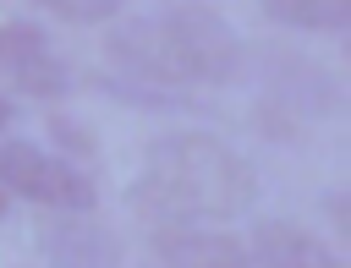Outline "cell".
Returning <instances> with one entry per match:
<instances>
[{"instance_id": "1", "label": "cell", "mask_w": 351, "mask_h": 268, "mask_svg": "<svg viewBox=\"0 0 351 268\" xmlns=\"http://www.w3.org/2000/svg\"><path fill=\"white\" fill-rule=\"evenodd\" d=\"M126 202L154 224H225L252 213L258 202V170L230 142L208 131H165L126 191Z\"/></svg>"}, {"instance_id": "2", "label": "cell", "mask_w": 351, "mask_h": 268, "mask_svg": "<svg viewBox=\"0 0 351 268\" xmlns=\"http://www.w3.org/2000/svg\"><path fill=\"white\" fill-rule=\"evenodd\" d=\"M110 60L159 88H219L241 66V33L208 5H159L110 33Z\"/></svg>"}, {"instance_id": "3", "label": "cell", "mask_w": 351, "mask_h": 268, "mask_svg": "<svg viewBox=\"0 0 351 268\" xmlns=\"http://www.w3.org/2000/svg\"><path fill=\"white\" fill-rule=\"evenodd\" d=\"M0 186H5V197L38 202L55 213H93L99 208L93 175H82V164H71L27 137H0Z\"/></svg>"}, {"instance_id": "4", "label": "cell", "mask_w": 351, "mask_h": 268, "mask_svg": "<svg viewBox=\"0 0 351 268\" xmlns=\"http://www.w3.org/2000/svg\"><path fill=\"white\" fill-rule=\"evenodd\" d=\"M0 77L33 98H60L71 88L66 60L49 49V38L27 22H0Z\"/></svg>"}, {"instance_id": "5", "label": "cell", "mask_w": 351, "mask_h": 268, "mask_svg": "<svg viewBox=\"0 0 351 268\" xmlns=\"http://www.w3.org/2000/svg\"><path fill=\"white\" fill-rule=\"evenodd\" d=\"M154 252L165 268H252V252L208 224H165L154 230Z\"/></svg>"}, {"instance_id": "6", "label": "cell", "mask_w": 351, "mask_h": 268, "mask_svg": "<svg viewBox=\"0 0 351 268\" xmlns=\"http://www.w3.org/2000/svg\"><path fill=\"white\" fill-rule=\"evenodd\" d=\"M38 246L49 257V268H115L121 263V246L110 230L93 224V213H66V219H49L38 230Z\"/></svg>"}, {"instance_id": "7", "label": "cell", "mask_w": 351, "mask_h": 268, "mask_svg": "<svg viewBox=\"0 0 351 268\" xmlns=\"http://www.w3.org/2000/svg\"><path fill=\"white\" fill-rule=\"evenodd\" d=\"M252 268H346L335 246H324L296 219H258L252 230Z\"/></svg>"}, {"instance_id": "8", "label": "cell", "mask_w": 351, "mask_h": 268, "mask_svg": "<svg viewBox=\"0 0 351 268\" xmlns=\"http://www.w3.org/2000/svg\"><path fill=\"white\" fill-rule=\"evenodd\" d=\"M263 16L296 33H340L351 27V0H263Z\"/></svg>"}, {"instance_id": "9", "label": "cell", "mask_w": 351, "mask_h": 268, "mask_svg": "<svg viewBox=\"0 0 351 268\" xmlns=\"http://www.w3.org/2000/svg\"><path fill=\"white\" fill-rule=\"evenodd\" d=\"M49 16H60V22H71V27H88V22H110L126 0H38Z\"/></svg>"}, {"instance_id": "10", "label": "cell", "mask_w": 351, "mask_h": 268, "mask_svg": "<svg viewBox=\"0 0 351 268\" xmlns=\"http://www.w3.org/2000/svg\"><path fill=\"white\" fill-rule=\"evenodd\" d=\"M11 120H16V104H11V98H5V93H0V131H5V126H11Z\"/></svg>"}, {"instance_id": "11", "label": "cell", "mask_w": 351, "mask_h": 268, "mask_svg": "<svg viewBox=\"0 0 351 268\" xmlns=\"http://www.w3.org/2000/svg\"><path fill=\"white\" fill-rule=\"evenodd\" d=\"M5 208H11V197H5V186H0V219H5Z\"/></svg>"}]
</instances>
